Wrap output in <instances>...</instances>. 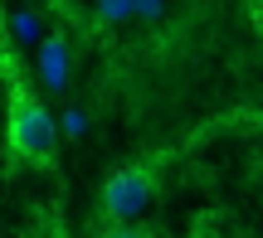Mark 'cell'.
Listing matches in <instances>:
<instances>
[{
	"label": "cell",
	"mask_w": 263,
	"mask_h": 238,
	"mask_svg": "<svg viewBox=\"0 0 263 238\" xmlns=\"http://www.w3.org/2000/svg\"><path fill=\"white\" fill-rule=\"evenodd\" d=\"M10 29H15L20 44H39V39H44V29H39V15H34V10H15V15H10Z\"/></svg>",
	"instance_id": "obj_4"
},
{
	"label": "cell",
	"mask_w": 263,
	"mask_h": 238,
	"mask_svg": "<svg viewBox=\"0 0 263 238\" xmlns=\"http://www.w3.org/2000/svg\"><path fill=\"white\" fill-rule=\"evenodd\" d=\"M59 126H64L68 136H83L88 132V112H83V107H68V112L59 117Z\"/></svg>",
	"instance_id": "obj_6"
},
{
	"label": "cell",
	"mask_w": 263,
	"mask_h": 238,
	"mask_svg": "<svg viewBox=\"0 0 263 238\" xmlns=\"http://www.w3.org/2000/svg\"><path fill=\"white\" fill-rule=\"evenodd\" d=\"M10 146H15V156H25L34 165H49L54 161V146H59V122L25 88L10 93Z\"/></svg>",
	"instance_id": "obj_1"
},
{
	"label": "cell",
	"mask_w": 263,
	"mask_h": 238,
	"mask_svg": "<svg viewBox=\"0 0 263 238\" xmlns=\"http://www.w3.org/2000/svg\"><path fill=\"white\" fill-rule=\"evenodd\" d=\"M161 10H166V0H132V15L137 19H156Z\"/></svg>",
	"instance_id": "obj_7"
},
{
	"label": "cell",
	"mask_w": 263,
	"mask_h": 238,
	"mask_svg": "<svg viewBox=\"0 0 263 238\" xmlns=\"http://www.w3.org/2000/svg\"><path fill=\"white\" fill-rule=\"evenodd\" d=\"M34 68H39L44 93H64L68 88V39L64 34H44L39 49H34Z\"/></svg>",
	"instance_id": "obj_3"
},
{
	"label": "cell",
	"mask_w": 263,
	"mask_h": 238,
	"mask_svg": "<svg viewBox=\"0 0 263 238\" xmlns=\"http://www.w3.org/2000/svg\"><path fill=\"white\" fill-rule=\"evenodd\" d=\"M98 19L103 25H122V19H132V0H93Z\"/></svg>",
	"instance_id": "obj_5"
},
{
	"label": "cell",
	"mask_w": 263,
	"mask_h": 238,
	"mask_svg": "<svg viewBox=\"0 0 263 238\" xmlns=\"http://www.w3.org/2000/svg\"><path fill=\"white\" fill-rule=\"evenodd\" d=\"M107 238H146V233H141V229H132V224H122V229H112Z\"/></svg>",
	"instance_id": "obj_8"
},
{
	"label": "cell",
	"mask_w": 263,
	"mask_h": 238,
	"mask_svg": "<svg viewBox=\"0 0 263 238\" xmlns=\"http://www.w3.org/2000/svg\"><path fill=\"white\" fill-rule=\"evenodd\" d=\"M151 175L141 170V165H127V170H117L112 180L103 185V209L112 214V219H122V224H132L137 214H146L151 209Z\"/></svg>",
	"instance_id": "obj_2"
}]
</instances>
